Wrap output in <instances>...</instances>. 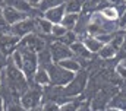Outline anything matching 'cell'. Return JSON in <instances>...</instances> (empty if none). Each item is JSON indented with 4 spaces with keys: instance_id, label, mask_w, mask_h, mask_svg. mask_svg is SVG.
I'll return each mask as SVG.
<instances>
[{
    "instance_id": "cell-1",
    "label": "cell",
    "mask_w": 126,
    "mask_h": 111,
    "mask_svg": "<svg viewBox=\"0 0 126 111\" xmlns=\"http://www.w3.org/2000/svg\"><path fill=\"white\" fill-rule=\"evenodd\" d=\"M47 70H48V75H50L51 86H56V88H64L76 75L73 72H69V70L63 69L57 63H51L50 66H47Z\"/></svg>"
},
{
    "instance_id": "cell-2",
    "label": "cell",
    "mask_w": 126,
    "mask_h": 111,
    "mask_svg": "<svg viewBox=\"0 0 126 111\" xmlns=\"http://www.w3.org/2000/svg\"><path fill=\"white\" fill-rule=\"evenodd\" d=\"M87 73H81L78 72L75 75V78L67 83L64 88H62V92H63V97L66 98H73V97H78L84 92L85 86H87Z\"/></svg>"
},
{
    "instance_id": "cell-3",
    "label": "cell",
    "mask_w": 126,
    "mask_h": 111,
    "mask_svg": "<svg viewBox=\"0 0 126 111\" xmlns=\"http://www.w3.org/2000/svg\"><path fill=\"white\" fill-rule=\"evenodd\" d=\"M40 88H41V86H38V88H28L25 92L21 94V97H19V104L22 105V108L25 111L40 107L41 98H43V92L40 91Z\"/></svg>"
},
{
    "instance_id": "cell-4",
    "label": "cell",
    "mask_w": 126,
    "mask_h": 111,
    "mask_svg": "<svg viewBox=\"0 0 126 111\" xmlns=\"http://www.w3.org/2000/svg\"><path fill=\"white\" fill-rule=\"evenodd\" d=\"M22 50V56H24V60H22V72L24 75L27 76L28 81H31L34 73L37 72L38 69V53L28 50V48H21Z\"/></svg>"
},
{
    "instance_id": "cell-5",
    "label": "cell",
    "mask_w": 126,
    "mask_h": 111,
    "mask_svg": "<svg viewBox=\"0 0 126 111\" xmlns=\"http://www.w3.org/2000/svg\"><path fill=\"white\" fill-rule=\"evenodd\" d=\"M19 48H28V50L35 51V53H40L41 50L46 48V41L41 38V34L32 32V34H30V35L21 38Z\"/></svg>"
},
{
    "instance_id": "cell-6",
    "label": "cell",
    "mask_w": 126,
    "mask_h": 111,
    "mask_svg": "<svg viewBox=\"0 0 126 111\" xmlns=\"http://www.w3.org/2000/svg\"><path fill=\"white\" fill-rule=\"evenodd\" d=\"M48 50H50V53H51V57H53V61H54V63H59L60 60H64V58L73 56L72 50H70V45L64 44V42L59 41V40H57V41H53V42L50 44Z\"/></svg>"
},
{
    "instance_id": "cell-7",
    "label": "cell",
    "mask_w": 126,
    "mask_h": 111,
    "mask_svg": "<svg viewBox=\"0 0 126 111\" xmlns=\"http://www.w3.org/2000/svg\"><path fill=\"white\" fill-rule=\"evenodd\" d=\"M32 32H35V21H34V18H30V16L16 22L15 25H12V34L19 38H24Z\"/></svg>"
},
{
    "instance_id": "cell-8",
    "label": "cell",
    "mask_w": 126,
    "mask_h": 111,
    "mask_svg": "<svg viewBox=\"0 0 126 111\" xmlns=\"http://www.w3.org/2000/svg\"><path fill=\"white\" fill-rule=\"evenodd\" d=\"M19 42H21V38L16 37V35H13L12 32L0 35V50L7 57H10L12 53L19 47Z\"/></svg>"
},
{
    "instance_id": "cell-9",
    "label": "cell",
    "mask_w": 126,
    "mask_h": 111,
    "mask_svg": "<svg viewBox=\"0 0 126 111\" xmlns=\"http://www.w3.org/2000/svg\"><path fill=\"white\" fill-rule=\"evenodd\" d=\"M1 16H3V18H4V21L12 27V25H15L16 22H19V21H22V19L28 18L30 15H28V13H25V12H22V10H18V9H15V7L3 6V7H1Z\"/></svg>"
},
{
    "instance_id": "cell-10",
    "label": "cell",
    "mask_w": 126,
    "mask_h": 111,
    "mask_svg": "<svg viewBox=\"0 0 126 111\" xmlns=\"http://www.w3.org/2000/svg\"><path fill=\"white\" fill-rule=\"evenodd\" d=\"M66 13V9H64V3L59 4V6H54V7H50L47 10L43 12V16L46 19H48L51 24H62V19Z\"/></svg>"
},
{
    "instance_id": "cell-11",
    "label": "cell",
    "mask_w": 126,
    "mask_h": 111,
    "mask_svg": "<svg viewBox=\"0 0 126 111\" xmlns=\"http://www.w3.org/2000/svg\"><path fill=\"white\" fill-rule=\"evenodd\" d=\"M34 85H38V86H43V88H47V86H51V81H50V75H48V70L47 67H43V66H38L37 72L34 73L31 79Z\"/></svg>"
},
{
    "instance_id": "cell-12",
    "label": "cell",
    "mask_w": 126,
    "mask_h": 111,
    "mask_svg": "<svg viewBox=\"0 0 126 111\" xmlns=\"http://www.w3.org/2000/svg\"><path fill=\"white\" fill-rule=\"evenodd\" d=\"M3 6H10V7H15L18 10H22L28 15H31L34 12V6L28 0H4L3 1Z\"/></svg>"
},
{
    "instance_id": "cell-13",
    "label": "cell",
    "mask_w": 126,
    "mask_h": 111,
    "mask_svg": "<svg viewBox=\"0 0 126 111\" xmlns=\"http://www.w3.org/2000/svg\"><path fill=\"white\" fill-rule=\"evenodd\" d=\"M35 21V32L41 34V35H47V34H51V28H53V24L46 19L43 15L38 16V18H34Z\"/></svg>"
},
{
    "instance_id": "cell-14",
    "label": "cell",
    "mask_w": 126,
    "mask_h": 111,
    "mask_svg": "<svg viewBox=\"0 0 126 111\" xmlns=\"http://www.w3.org/2000/svg\"><path fill=\"white\" fill-rule=\"evenodd\" d=\"M70 50H72L73 56H79L81 58H90L91 54H93V53L85 47L84 41H81V40H76L75 42H72V44H70Z\"/></svg>"
},
{
    "instance_id": "cell-15",
    "label": "cell",
    "mask_w": 126,
    "mask_h": 111,
    "mask_svg": "<svg viewBox=\"0 0 126 111\" xmlns=\"http://www.w3.org/2000/svg\"><path fill=\"white\" fill-rule=\"evenodd\" d=\"M57 64L62 66L63 69L69 70V72H73V73H78V72H81V69H82V64H81L79 60L75 58L73 56H72V57H67V58H64V60H60Z\"/></svg>"
},
{
    "instance_id": "cell-16",
    "label": "cell",
    "mask_w": 126,
    "mask_h": 111,
    "mask_svg": "<svg viewBox=\"0 0 126 111\" xmlns=\"http://www.w3.org/2000/svg\"><path fill=\"white\" fill-rule=\"evenodd\" d=\"M82 41H84L85 47H87V48H88V50H90V51H91L93 54L98 53V51H100V50L103 48V45H104V44H103V42H101V41H100V40H98L97 37H94V35L85 37V38H84Z\"/></svg>"
},
{
    "instance_id": "cell-17",
    "label": "cell",
    "mask_w": 126,
    "mask_h": 111,
    "mask_svg": "<svg viewBox=\"0 0 126 111\" xmlns=\"http://www.w3.org/2000/svg\"><path fill=\"white\" fill-rule=\"evenodd\" d=\"M100 13H101L106 19H109V21H111V22H116V21L120 18V10L117 9V6H106V7H103V9L100 10Z\"/></svg>"
},
{
    "instance_id": "cell-18",
    "label": "cell",
    "mask_w": 126,
    "mask_h": 111,
    "mask_svg": "<svg viewBox=\"0 0 126 111\" xmlns=\"http://www.w3.org/2000/svg\"><path fill=\"white\" fill-rule=\"evenodd\" d=\"M78 21H79V13H64L62 19V25L66 27L69 31H73L76 28Z\"/></svg>"
},
{
    "instance_id": "cell-19",
    "label": "cell",
    "mask_w": 126,
    "mask_h": 111,
    "mask_svg": "<svg viewBox=\"0 0 126 111\" xmlns=\"http://www.w3.org/2000/svg\"><path fill=\"white\" fill-rule=\"evenodd\" d=\"M97 54L100 56L101 58H104V60H109V58H113V57L117 56V50L113 47L111 42H107V44L103 45V48H101Z\"/></svg>"
},
{
    "instance_id": "cell-20",
    "label": "cell",
    "mask_w": 126,
    "mask_h": 111,
    "mask_svg": "<svg viewBox=\"0 0 126 111\" xmlns=\"http://www.w3.org/2000/svg\"><path fill=\"white\" fill-rule=\"evenodd\" d=\"M82 4H84L82 0H66L64 1L66 13H81Z\"/></svg>"
},
{
    "instance_id": "cell-21",
    "label": "cell",
    "mask_w": 126,
    "mask_h": 111,
    "mask_svg": "<svg viewBox=\"0 0 126 111\" xmlns=\"http://www.w3.org/2000/svg\"><path fill=\"white\" fill-rule=\"evenodd\" d=\"M51 63H54V61H53V57H51V53H50L48 48H44V50H41V51L38 53V64H40V66L47 67V66H50Z\"/></svg>"
},
{
    "instance_id": "cell-22",
    "label": "cell",
    "mask_w": 126,
    "mask_h": 111,
    "mask_svg": "<svg viewBox=\"0 0 126 111\" xmlns=\"http://www.w3.org/2000/svg\"><path fill=\"white\" fill-rule=\"evenodd\" d=\"M82 102L79 99H73V98H67L66 101H63L60 105V111H76L78 107L81 105Z\"/></svg>"
},
{
    "instance_id": "cell-23",
    "label": "cell",
    "mask_w": 126,
    "mask_h": 111,
    "mask_svg": "<svg viewBox=\"0 0 126 111\" xmlns=\"http://www.w3.org/2000/svg\"><path fill=\"white\" fill-rule=\"evenodd\" d=\"M64 1H66V0H41V3L37 6V9L41 10V12H44V10L50 9V7H54V6L63 4Z\"/></svg>"
},
{
    "instance_id": "cell-24",
    "label": "cell",
    "mask_w": 126,
    "mask_h": 111,
    "mask_svg": "<svg viewBox=\"0 0 126 111\" xmlns=\"http://www.w3.org/2000/svg\"><path fill=\"white\" fill-rule=\"evenodd\" d=\"M67 31H69V29H67L66 27H63L62 24H53L51 34H50V35H53L54 38H57V40H59V38H62V37L66 34V32H67Z\"/></svg>"
},
{
    "instance_id": "cell-25",
    "label": "cell",
    "mask_w": 126,
    "mask_h": 111,
    "mask_svg": "<svg viewBox=\"0 0 126 111\" xmlns=\"http://www.w3.org/2000/svg\"><path fill=\"white\" fill-rule=\"evenodd\" d=\"M41 111H60V105L54 101H46L43 105H40Z\"/></svg>"
},
{
    "instance_id": "cell-26",
    "label": "cell",
    "mask_w": 126,
    "mask_h": 111,
    "mask_svg": "<svg viewBox=\"0 0 126 111\" xmlns=\"http://www.w3.org/2000/svg\"><path fill=\"white\" fill-rule=\"evenodd\" d=\"M12 32V27L4 21V18L1 16V13H0V35H3V34H10Z\"/></svg>"
},
{
    "instance_id": "cell-27",
    "label": "cell",
    "mask_w": 126,
    "mask_h": 111,
    "mask_svg": "<svg viewBox=\"0 0 126 111\" xmlns=\"http://www.w3.org/2000/svg\"><path fill=\"white\" fill-rule=\"evenodd\" d=\"M116 73L117 76H120L122 79H126V64L125 63H119L116 66Z\"/></svg>"
},
{
    "instance_id": "cell-28",
    "label": "cell",
    "mask_w": 126,
    "mask_h": 111,
    "mask_svg": "<svg viewBox=\"0 0 126 111\" xmlns=\"http://www.w3.org/2000/svg\"><path fill=\"white\" fill-rule=\"evenodd\" d=\"M7 61H9V57L0 50V69H4L6 64H7Z\"/></svg>"
},
{
    "instance_id": "cell-29",
    "label": "cell",
    "mask_w": 126,
    "mask_h": 111,
    "mask_svg": "<svg viewBox=\"0 0 126 111\" xmlns=\"http://www.w3.org/2000/svg\"><path fill=\"white\" fill-rule=\"evenodd\" d=\"M119 19H120V21H119V27L120 28H126V9L123 10V13L120 15Z\"/></svg>"
},
{
    "instance_id": "cell-30",
    "label": "cell",
    "mask_w": 126,
    "mask_h": 111,
    "mask_svg": "<svg viewBox=\"0 0 126 111\" xmlns=\"http://www.w3.org/2000/svg\"><path fill=\"white\" fill-rule=\"evenodd\" d=\"M76 111H93V108H91V105H88V104H81Z\"/></svg>"
},
{
    "instance_id": "cell-31",
    "label": "cell",
    "mask_w": 126,
    "mask_h": 111,
    "mask_svg": "<svg viewBox=\"0 0 126 111\" xmlns=\"http://www.w3.org/2000/svg\"><path fill=\"white\" fill-rule=\"evenodd\" d=\"M106 111H126L125 108H120V107H114V105H110V107H107Z\"/></svg>"
},
{
    "instance_id": "cell-32",
    "label": "cell",
    "mask_w": 126,
    "mask_h": 111,
    "mask_svg": "<svg viewBox=\"0 0 126 111\" xmlns=\"http://www.w3.org/2000/svg\"><path fill=\"white\" fill-rule=\"evenodd\" d=\"M0 111H6V105H4V99L0 97Z\"/></svg>"
},
{
    "instance_id": "cell-33",
    "label": "cell",
    "mask_w": 126,
    "mask_h": 111,
    "mask_svg": "<svg viewBox=\"0 0 126 111\" xmlns=\"http://www.w3.org/2000/svg\"><path fill=\"white\" fill-rule=\"evenodd\" d=\"M30 3H31L34 7H37V6H38V4L41 3V0H30Z\"/></svg>"
},
{
    "instance_id": "cell-34",
    "label": "cell",
    "mask_w": 126,
    "mask_h": 111,
    "mask_svg": "<svg viewBox=\"0 0 126 111\" xmlns=\"http://www.w3.org/2000/svg\"><path fill=\"white\" fill-rule=\"evenodd\" d=\"M28 111H41V110H40V107H38V108H32V110H28Z\"/></svg>"
},
{
    "instance_id": "cell-35",
    "label": "cell",
    "mask_w": 126,
    "mask_h": 111,
    "mask_svg": "<svg viewBox=\"0 0 126 111\" xmlns=\"http://www.w3.org/2000/svg\"><path fill=\"white\" fill-rule=\"evenodd\" d=\"M1 86H3V85H1V78H0V91H1Z\"/></svg>"
},
{
    "instance_id": "cell-36",
    "label": "cell",
    "mask_w": 126,
    "mask_h": 111,
    "mask_svg": "<svg viewBox=\"0 0 126 111\" xmlns=\"http://www.w3.org/2000/svg\"><path fill=\"white\" fill-rule=\"evenodd\" d=\"M3 1H4V0H0V4H3Z\"/></svg>"
},
{
    "instance_id": "cell-37",
    "label": "cell",
    "mask_w": 126,
    "mask_h": 111,
    "mask_svg": "<svg viewBox=\"0 0 126 111\" xmlns=\"http://www.w3.org/2000/svg\"><path fill=\"white\" fill-rule=\"evenodd\" d=\"M0 73H1V69H0Z\"/></svg>"
},
{
    "instance_id": "cell-38",
    "label": "cell",
    "mask_w": 126,
    "mask_h": 111,
    "mask_svg": "<svg viewBox=\"0 0 126 111\" xmlns=\"http://www.w3.org/2000/svg\"><path fill=\"white\" fill-rule=\"evenodd\" d=\"M28 1H30V0H28Z\"/></svg>"
}]
</instances>
